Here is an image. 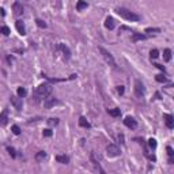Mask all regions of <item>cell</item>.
Here are the masks:
<instances>
[{"mask_svg":"<svg viewBox=\"0 0 174 174\" xmlns=\"http://www.w3.org/2000/svg\"><path fill=\"white\" fill-rule=\"evenodd\" d=\"M44 136H45V138H51V136H52V131H51V129H45V131H44Z\"/></svg>","mask_w":174,"mask_h":174,"instance_id":"cell-31","label":"cell"},{"mask_svg":"<svg viewBox=\"0 0 174 174\" xmlns=\"http://www.w3.org/2000/svg\"><path fill=\"white\" fill-rule=\"evenodd\" d=\"M109 114L112 117H118L121 114V112H120V109H112V110H109Z\"/></svg>","mask_w":174,"mask_h":174,"instance_id":"cell-22","label":"cell"},{"mask_svg":"<svg viewBox=\"0 0 174 174\" xmlns=\"http://www.w3.org/2000/svg\"><path fill=\"white\" fill-rule=\"evenodd\" d=\"M16 94H18V97L22 98V97H25L26 94H27V90H26L25 87H19L18 90H16Z\"/></svg>","mask_w":174,"mask_h":174,"instance_id":"cell-19","label":"cell"},{"mask_svg":"<svg viewBox=\"0 0 174 174\" xmlns=\"http://www.w3.org/2000/svg\"><path fill=\"white\" fill-rule=\"evenodd\" d=\"M124 124H125V127H128V128L131 129H135L136 127H138V123H136V120L133 117H125L124 118Z\"/></svg>","mask_w":174,"mask_h":174,"instance_id":"cell-8","label":"cell"},{"mask_svg":"<svg viewBox=\"0 0 174 174\" xmlns=\"http://www.w3.org/2000/svg\"><path fill=\"white\" fill-rule=\"evenodd\" d=\"M36 23H37V26H38V27H41V29H45V27H46V23L42 21V19H37Z\"/></svg>","mask_w":174,"mask_h":174,"instance_id":"cell-26","label":"cell"},{"mask_svg":"<svg viewBox=\"0 0 174 174\" xmlns=\"http://www.w3.org/2000/svg\"><path fill=\"white\" fill-rule=\"evenodd\" d=\"M56 161H57V162H60V163H68L69 158H68V156H65V155H57Z\"/></svg>","mask_w":174,"mask_h":174,"instance_id":"cell-18","label":"cell"},{"mask_svg":"<svg viewBox=\"0 0 174 174\" xmlns=\"http://www.w3.org/2000/svg\"><path fill=\"white\" fill-rule=\"evenodd\" d=\"M150 56H151V59H158V57H159L158 49H152V51L150 52Z\"/></svg>","mask_w":174,"mask_h":174,"instance_id":"cell-24","label":"cell"},{"mask_svg":"<svg viewBox=\"0 0 174 174\" xmlns=\"http://www.w3.org/2000/svg\"><path fill=\"white\" fill-rule=\"evenodd\" d=\"M59 103V101H57L55 97H46L45 101H44V106H45L46 109H52L55 105H57Z\"/></svg>","mask_w":174,"mask_h":174,"instance_id":"cell-7","label":"cell"},{"mask_svg":"<svg viewBox=\"0 0 174 174\" xmlns=\"http://www.w3.org/2000/svg\"><path fill=\"white\" fill-rule=\"evenodd\" d=\"M163 59H165V61H170V59H171V51L170 49H165Z\"/></svg>","mask_w":174,"mask_h":174,"instance_id":"cell-20","label":"cell"},{"mask_svg":"<svg viewBox=\"0 0 174 174\" xmlns=\"http://www.w3.org/2000/svg\"><path fill=\"white\" fill-rule=\"evenodd\" d=\"M155 79H156V82H159V83H165V82H167V79L163 76V75H156L155 76Z\"/></svg>","mask_w":174,"mask_h":174,"instance_id":"cell-25","label":"cell"},{"mask_svg":"<svg viewBox=\"0 0 174 174\" xmlns=\"http://www.w3.org/2000/svg\"><path fill=\"white\" fill-rule=\"evenodd\" d=\"M8 123V112L7 110H3V112L0 113V125L1 127H5Z\"/></svg>","mask_w":174,"mask_h":174,"instance_id":"cell-11","label":"cell"},{"mask_svg":"<svg viewBox=\"0 0 174 174\" xmlns=\"http://www.w3.org/2000/svg\"><path fill=\"white\" fill-rule=\"evenodd\" d=\"M79 125H80V127H83V128H90V127H91V125H90V123H88V121H87L84 117L79 118Z\"/></svg>","mask_w":174,"mask_h":174,"instance_id":"cell-17","label":"cell"},{"mask_svg":"<svg viewBox=\"0 0 174 174\" xmlns=\"http://www.w3.org/2000/svg\"><path fill=\"white\" fill-rule=\"evenodd\" d=\"M148 146L151 147V148H156V140L151 138V139L148 140Z\"/></svg>","mask_w":174,"mask_h":174,"instance_id":"cell-27","label":"cell"},{"mask_svg":"<svg viewBox=\"0 0 174 174\" xmlns=\"http://www.w3.org/2000/svg\"><path fill=\"white\" fill-rule=\"evenodd\" d=\"M144 92H146V88H144V84L142 83V80H136L135 82V94L142 98L144 95Z\"/></svg>","mask_w":174,"mask_h":174,"instance_id":"cell-5","label":"cell"},{"mask_svg":"<svg viewBox=\"0 0 174 174\" xmlns=\"http://www.w3.org/2000/svg\"><path fill=\"white\" fill-rule=\"evenodd\" d=\"M147 38V36L146 34H139V33H133L132 36V41L136 42V41H140V40H146Z\"/></svg>","mask_w":174,"mask_h":174,"instance_id":"cell-15","label":"cell"},{"mask_svg":"<svg viewBox=\"0 0 174 174\" xmlns=\"http://www.w3.org/2000/svg\"><path fill=\"white\" fill-rule=\"evenodd\" d=\"M105 27H106L108 30H113V29L116 27V21L113 19L112 16H108V18L105 19Z\"/></svg>","mask_w":174,"mask_h":174,"instance_id":"cell-9","label":"cell"},{"mask_svg":"<svg viewBox=\"0 0 174 174\" xmlns=\"http://www.w3.org/2000/svg\"><path fill=\"white\" fill-rule=\"evenodd\" d=\"M161 31V29H156V27H147L146 29V33H148V34H152V33H159Z\"/></svg>","mask_w":174,"mask_h":174,"instance_id":"cell-23","label":"cell"},{"mask_svg":"<svg viewBox=\"0 0 174 174\" xmlns=\"http://www.w3.org/2000/svg\"><path fill=\"white\" fill-rule=\"evenodd\" d=\"M52 92V86L51 84H48V83H42L40 86L37 87V94L38 95H41V97H49Z\"/></svg>","mask_w":174,"mask_h":174,"instance_id":"cell-2","label":"cell"},{"mask_svg":"<svg viewBox=\"0 0 174 174\" xmlns=\"http://www.w3.org/2000/svg\"><path fill=\"white\" fill-rule=\"evenodd\" d=\"M117 91H118V94H121V95H123V94H124V87L123 86H118L117 87Z\"/></svg>","mask_w":174,"mask_h":174,"instance_id":"cell-34","label":"cell"},{"mask_svg":"<svg viewBox=\"0 0 174 174\" xmlns=\"http://www.w3.org/2000/svg\"><path fill=\"white\" fill-rule=\"evenodd\" d=\"M166 150H167V154H169V156H170V158H171V156H173V148H171V147H167V148H166Z\"/></svg>","mask_w":174,"mask_h":174,"instance_id":"cell-33","label":"cell"},{"mask_svg":"<svg viewBox=\"0 0 174 174\" xmlns=\"http://www.w3.org/2000/svg\"><path fill=\"white\" fill-rule=\"evenodd\" d=\"M106 154H108V156L114 158V156H118L121 154V151H120V148H118L116 144H109L108 147H106Z\"/></svg>","mask_w":174,"mask_h":174,"instance_id":"cell-4","label":"cell"},{"mask_svg":"<svg viewBox=\"0 0 174 174\" xmlns=\"http://www.w3.org/2000/svg\"><path fill=\"white\" fill-rule=\"evenodd\" d=\"M0 33H3L4 36H8V34H10V29L5 27V26H3V27H0Z\"/></svg>","mask_w":174,"mask_h":174,"instance_id":"cell-28","label":"cell"},{"mask_svg":"<svg viewBox=\"0 0 174 174\" xmlns=\"http://www.w3.org/2000/svg\"><path fill=\"white\" fill-rule=\"evenodd\" d=\"M99 52H101V55H102V57L105 59V61L108 63L109 65L112 67H116V61H114V59H113V56L109 53L106 49H103V48H99Z\"/></svg>","mask_w":174,"mask_h":174,"instance_id":"cell-3","label":"cell"},{"mask_svg":"<svg viewBox=\"0 0 174 174\" xmlns=\"http://www.w3.org/2000/svg\"><path fill=\"white\" fill-rule=\"evenodd\" d=\"M7 150H8V152L11 154V156H14V158H15V155H16V154H15V150L12 148V147H8Z\"/></svg>","mask_w":174,"mask_h":174,"instance_id":"cell-32","label":"cell"},{"mask_svg":"<svg viewBox=\"0 0 174 174\" xmlns=\"http://www.w3.org/2000/svg\"><path fill=\"white\" fill-rule=\"evenodd\" d=\"M12 133H14V135H19V133H21V128H19L18 125H14V127H12Z\"/></svg>","mask_w":174,"mask_h":174,"instance_id":"cell-30","label":"cell"},{"mask_svg":"<svg viewBox=\"0 0 174 174\" xmlns=\"http://www.w3.org/2000/svg\"><path fill=\"white\" fill-rule=\"evenodd\" d=\"M155 67H156V68H159V69H162V71H165L163 65H159V64H155Z\"/></svg>","mask_w":174,"mask_h":174,"instance_id":"cell-35","label":"cell"},{"mask_svg":"<svg viewBox=\"0 0 174 174\" xmlns=\"http://www.w3.org/2000/svg\"><path fill=\"white\" fill-rule=\"evenodd\" d=\"M48 124L52 125V127H53V125H57V124H59V120H57V118H49V120H48Z\"/></svg>","mask_w":174,"mask_h":174,"instance_id":"cell-29","label":"cell"},{"mask_svg":"<svg viewBox=\"0 0 174 174\" xmlns=\"http://www.w3.org/2000/svg\"><path fill=\"white\" fill-rule=\"evenodd\" d=\"M46 158V152L45 151H40V152H37V155H36V159L40 162V161H44V159Z\"/></svg>","mask_w":174,"mask_h":174,"instance_id":"cell-21","label":"cell"},{"mask_svg":"<svg viewBox=\"0 0 174 174\" xmlns=\"http://www.w3.org/2000/svg\"><path fill=\"white\" fill-rule=\"evenodd\" d=\"M165 121H166V127L170 129L174 128V120H173V116L171 114H165Z\"/></svg>","mask_w":174,"mask_h":174,"instance_id":"cell-13","label":"cell"},{"mask_svg":"<svg viewBox=\"0 0 174 174\" xmlns=\"http://www.w3.org/2000/svg\"><path fill=\"white\" fill-rule=\"evenodd\" d=\"M57 49H60V51L63 52V55H64V57H65L67 60L71 57V52H69V49H68L64 44H59V45H57Z\"/></svg>","mask_w":174,"mask_h":174,"instance_id":"cell-10","label":"cell"},{"mask_svg":"<svg viewBox=\"0 0 174 174\" xmlns=\"http://www.w3.org/2000/svg\"><path fill=\"white\" fill-rule=\"evenodd\" d=\"M10 101H11V103L14 105V108H15L16 110H22V108H23V102H22V98L15 97V95H11Z\"/></svg>","mask_w":174,"mask_h":174,"instance_id":"cell-6","label":"cell"},{"mask_svg":"<svg viewBox=\"0 0 174 174\" xmlns=\"http://www.w3.org/2000/svg\"><path fill=\"white\" fill-rule=\"evenodd\" d=\"M14 14L16 16H19L23 14V7H22L21 3H14Z\"/></svg>","mask_w":174,"mask_h":174,"instance_id":"cell-14","label":"cell"},{"mask_svg":"<svg viewBox=\"0 0 174 174\" xmlns=\"http://www.w3.org/2000/svg\"><path fill=\"white\" fill-rule=\"evenodd\" d=\"M88 7V4H87L86 1H83V0H79L76 3V10L78 11H82V10H84V8H87Z\"/></svg>","mask_w":174,"mask_h":174,"instance_id":"cell-16","label":"cell"},{"mask_svg":"<svg viewBox=\"0 0 174 174\" xmlns=\"http://www.w3.org/2000/svg\"><path fill=\"white\" fill-rule=\"evenodd\" d=\"M116 11H117V14L121 16V18H124V19H127V21H129V22H138V21H140V16H139L138 14L132 12V11H129L128 8L118 7Z\"/></svg>","mask_w":174,"mask_h":174,"instance_id":"cell-1","label":"cell"},{"mask_svg":"<svg viewBox=\"0 0 174 174\" xmlns=\"http://www.w3.org/2000/svg\"><path fill=\"white\" fill-rule=\"evenodd\" d=\"M15 26H16V30H18V33H19L21 36H25V34H26V27H25V23H23V22H22V21H16Z\"/></svg>","mask_w":174,"mask_h":174,"instance_id":"cell-12","label":"cell"}]
</instances>
